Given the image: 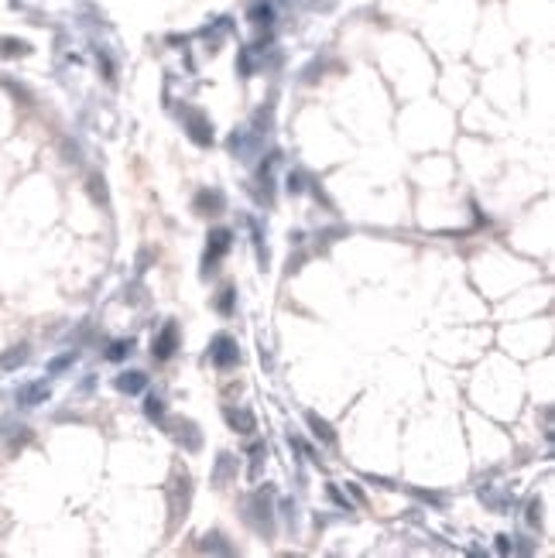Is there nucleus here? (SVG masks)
<instances>
[{
	"mask_svg": "<svg viewBox=\"0 0 555 558\" xmlns=\"http://www.w3.org/2000/svg\"><path fill=\"white\" fill-rule=\"evenodd\" d=\"M185 120H189V137H192L196 144H212V124L203 117V113L189 110V113H185Z\"/></svg>",
	"mask_w": 555,
	"mask_h": 558,
	"instance_id": "obj_5",
	"label": "nucleus"
},
{
	"mask_svg": "<svg viewBox=\"0 0 555 558\" xmlns=\"http://www.w3.org/2000/svg\"><path fill=\"white\" fill-rule=\"evenodd\" d=\"M264 455H267L264 446H254V449H250V459H254V462H250V476L254 479L261 476V459H264Z\"/></svg>",
	"mask_w": 555,
	"mask_h": 558,
	"instance_id": "obj_14",
	"label": "nucleus"
},
{
	"mask_svg": "<svg viewBox=\"0 0 555 558\" xmlns=\"http://www.w3.org/2000/svg\"><path fill=\"white\" fill-rule=\"evenodd\" d=\"M148 387V377L141 370H131V373H120L117 377V391H124V394H141Z\"/></svg>",
	"mask_w": 555,
	"mask_h": 558,
	"instance_id": "obj_6",
	"label": "nucleus"
},
{
	"mask_svg": "<svg viewBox=\"0 0 555 558\" xmlns=\"http://www.w3.org/2000/svg\"><path fill=\"white\" fill-rule=\"evenodd\" d=\"M216 309H219L223 316H230V312H234V288H223V292H219V298H216Z\"/></svg>",
	"mask_w": 555,
	"mask_h": 558,
	"instance_id": "obj_12",
	"label": "nucleus"
},
{
	"mask_svg": "<svg viewBox=\"0 0 555 558\" xmlns=\"http://www.w3.org/2000/svg\"><path fill=\"white\" fill-rule=\"evenodd\" d=\"M511 548H514V545H511V538H507V534H501V538H497V552H501V555H507Z\"/></svg>",
	"mask_w": 555,
	"mask_h": 558,
	"instance_id": "obj_18",
	"label": "nucleus"
},
{
	"mask_svg": "<svg viewBox=\"0 0 555 558\" xmlns=\"http://www.w3.org/2000/svg\"><path fill=\"white\" fill-rule=\"evenodd\" d=\"M528 524L535 528V524H542V504L538 500H531L528 504Z\"/></svg>",
	"mask_w": 555,
	"mask_h": 558,
	"instance_id": "obj_17",
	"label": "nucleus"
},
{
	"mask_svg": "<svg viewBox=\"0 0 555 558\" xmlns=\"http://www.w3.org/2000/svg\"><path fill=\"white\" fill-rule=\"evenodd\" d=\"M131 349H134L131 339H117V343H110V349H106V360H113V363H117V360H124Z\"/></svg>",
	"mask_w": 555,
	"mask_h": 558,
	"instance_id": "obj_10",
	"label": "nucleus"
},
{
	"mask_svg": "<svg viewBox=\"0 0 555 558\" xmlns=\"http://www.w3.org/2000/svg\"><path fill=\"white\" fill-rule=\"evenodd\" d=\"M25 360H27V349H25V346H14L11 353H4V356H0V370H14V367H21Z\"/></svg>",
	"mask_w": 555,
	"mask_h": 558,
	"instance_id": "obj_9",
	"label": "nucleus"
},
{
	"mask_svg": "<svg viewBox=\"0 0 555 558\" xmlns=\"http://www.w3.org/2000/svg\"><path fill=\"white\" fill-rule=\"evenodd\" d=\"M227 422L237 428V432H254V418H250V411L247 408H227Z\"/></svg>",
	"mask_w": 555,
	"mask_h": 558,
	"instance_id": "obj_8",
	"label": "nucleus"
},
{
	"mask_svg": "<svg viewBox=\"0 0 555 558\" xmlns=\"http://www.w3.org/2000/svg\"><path fill=\"white\" fill-rule=\"evenodd\" d=\"M144 415H148V418H155V422H161V418H165V404H161V398H148V401H144Z\"/></svg>",
	"mask_w": 555,
	"mask_h": 558,
	"instance_id": "obj_11",
	"label": "nucleus"
},
{
	"mask_svg": "<svg viewBox=\"0 0 555 558\" xmlns=\"http://www.w3.org/2000/svg\"><path fill=\"white\" fill-rule=\"evenodd\" d=\"M230 243H234V233L227 230V226H219V230H212L210 233V250H206V274H212L216 271V264H219V257L230 250Z\"/></svg>",
	"mask_w": 555,
	"mask_h": 558,
	"instance_id": "obj_2",
	"label": "nucleus"
},
{
	"mask_svg": "<svg viewBox=\"0 0 555 558\" xmlns=\"http://www.w3.org/2000/svg\"><path fill=\"white\" fill-rule=\"evenodd\" d=\"M288 188L291 192H302V179H298V175H288Z\"/></svg>",
	"mask_w": 555,
	"mask_h": 558,
	"instance_id": "obj_19",
	"label": "nucleus"
},
{
	"mask_svg": "<svg viewBox=\"0 0 555 558\" xmlns=\"http://www.w3.org/2000/svg\"><path fill=\"white\" fill-rule=\"evenodd\" d=\"M210 360H212V367H219V370L234 367V363H237V339H234L230 332H219V336H212Z\"/></svg>",
	"mask_w": 555,
	"mask_h": 558,
	"instance_id": "obj_1",
	"label": "nucleus"
},
{
	"mask_svg": "<svg viewBox=\"0 0 555 558\" xmlns=\"http://www.w3.org/2000/svg\"><path fill=\"white\" fill-rule=\"evenodd\" d=\"M49 394H52V391H49V384H45V380H38V384H25V387L14 394V401H18L21 408H38V404H45V401H49Z\"/></svg>",
	"mask_w": 555,
	"mask_h": 558,
	"instance_id": "obj_4",
	"label": "nucleus"
},
{
	"mask_svg": "<svg viewBox=\"0 0 555 558\" xmlns=\"http://www.w3.org/2000/svg\"><path fill=\"white\" fill-rule=\"evenodd\" d=\"M305 422H309V428H312V435H316V439H322V442H329V446L336 442V432L329 428V422H322V418H319L316 411H305Z\"/></svg>",
	"mask_w": 555,
	"mask_h": 558,
	"instance_id": "obj_7",
	"label": "nucleus"
},
{
	"mask_svg": "<svg viewBox=\"0 0 555 558\" xmlns=\"http://www.w3.org/2000/svg\"><path fill=\"white\" fill-rule=\"evenodd\" d=\"M0 52H4V55H25L27 45H25V41H11V38H4V41H0Z\"/></svg>",
	"mask_w": 555,
	"mask_h": 558,
	"instance_id": "obj_15",
	"label": "nucleus"
},
{
	"mask_svg": "<svg viewBox=\"0 0 555 558\" xmlns=\"http://www.w3.org/2000/svg\"><path fill=\"white\" fill-rule=\"evenodd\" d=\"M250 21H257V25H261V21H271V7H267V4H257V7H254V11H250Z\"/></svg>",
	"mask_w": 555,
	"mask_h": 558,
	"instance_id": "obj_16",
	"label": "nucleus"
},
{
	"mask_svg": "<svg viewBox=\"0 0 555 558\" xmlns=\"http://www.w3.org/2000/svg\"><path fill=\"white\" fill-rule=\"evenodd\" d=\"M175 346H179V325H175V322H168V325L158 332V339H155L151 356H155V360H168V356L175 353Z\"/></svg>",
	"mask_w": 555,
	"mask_h": 558,
	"instance_id": "obj_3",
	"label": "nucleus"
},
{
	"mask_svg": "<svg viewBox=\"0 0 555 558\" xmlns=\"http://www.w3.org/2000/svg\"><path fill=\"white\" fill-rule=\"evenodd\" d=\"M72 360H76V353H72V349H69V353H62V356H55L52 363H49V373H62Z\"/></svg>",
	"mask_w": 555,
	"mask_h": 558,
	"instance_id": "obj_13",
	"label": "nucleus"
}]
</instances>
